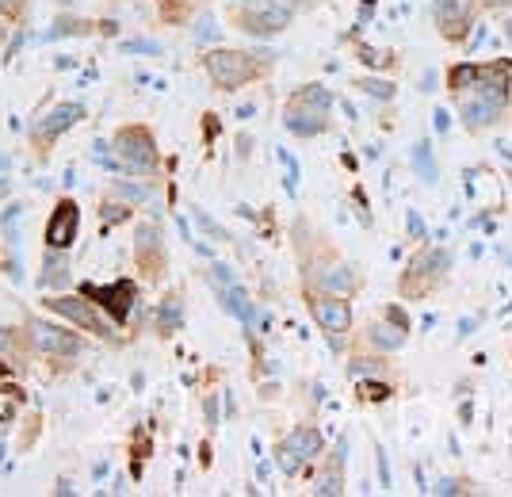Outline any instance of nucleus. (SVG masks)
<instances>
[{
	"label": "nucleus",
	"instance_id": "nucleus-1",
	"mask_svg": "<svg viewBox=\"0 0 512 497\" xmlns=\"http://www.w3.org/2000/svg\"><path fill=\"white\" fill-rule=\"evenodd\" d=\"M291 249L299 264V283L310 291H329V295H348L356 299L363 291V268L352 257H344L337 241L325 230H318L310 218L291 222Z\"/></svg>",
	"mask_w": 512,
	"mask_h": 497
},
{
	"label": "nucleus",
	"instance_id": "nucleus-2",
	"mask_svg": "<svg viewBox=\"0 0 512 497\" xmlns=\"http://www.w3.org/2000/svg\"><path fill=\"white\" fill-rule=\"evenodd\" d=\"M451 272H455V253L448 245L436 241H421L409 253L406 268L398 272V299L402 303H428L440 291H448Z\"/></svg>",
	"mask_w": 512,
	"mask_h": 497
},
{
	"label": "nucleus",
	"instance_id": "nucleus-3",
	"mask_svg": "<svg viewBox=\"0 0 512 497\" xmlns=\"http://www.w3.org/2000/svg\"><path fill=\"white\" fill-rule=\"evenodd\" d=\"M207 81L214 92H237L245 85H256L264 77H272L276 54L272 50H237V46H218L211 54L199 58Z\"/></svg>",
	"mask_w": 512,
	"mask_h": 497
},
{
	"label": "nucleus",
	"instance_id": "nucleus-4",
	"mask_svg": "<svg viewBox=\"0 0 512 497\" xmlns=\"http://www.w3.org/2000/svg\"><path fill=\"white\" fill-rule=\"evenodd\" d=\"M448 100L455 96H486L512 108V58H482V62H451L444 69Z\"/></svg>",
	"mask_w": 512,
	"mask_h": 497
},
{
	"label": "nucleus",
	"instance_id": "nucleus-5",
	"mask_svg": "<svg viewBox=\"0 0 512 497\" xmlns=\"http://www.w3.org/2000/svg\"><path fill=\"white\" fill-rule=\"evenodd\" d=\"M43 310L58 314L62 322H69L73 329H81L88 337H100V341H111V345H123L119 337V325L107 318L100 306L92 303L88 295H43Z\"/></svg>",
	"mask_w": 512,
	"mask_h": 497
},
{
	"label": "nucleus",
	"instance_id": "nucleus-6",
	"mask_svg": "<svg viewBox=\"0 0 512 497\" xmlns=\"http://www.w3.org/2000/svg\"><path fill=\"white\" fill-rule=\"evenodd\" d=\"M111 150H115V161L119 169L130 176H153L161 173V150H157V138H153L150 127L142 123H130V127H119L115 138H111Z\"/></svg>",
	"mask_w": 512,
	"mask_h": 497
},
{
	"label": "nucleus",
	"instance_id": "nucleus-7",
	"mask_svg": "<svg viewBox=\"0 0 512 497\" xmlns=\"http://www.w3.org/2000/svg\"><path fill=\"white\" fill-rule=\"evenodd\" d=\"M409 337H413V325H409V314L402 306H386L379 318H371V322L363 325L360 333L348 341L352 352H386V356H394V352H402L409 345Z\"/></svg>",
	"mask_w": 512,
	"mask_h": 497
},
{
	"label": "nucleus",
	"instance_id": "nucleus-8",
	"mask_svg": "<svg viewBox=\"0 0 512 497\" xmlns=\"http://www.w3.org/2000/svg\"><path fill=\"white\" fill-rule=\"evenodd\" d=\"M302 303H306L310 322L325 333V341L333 348H341V341L352 333V322H356L352 299H348V295H329V291H310V287H302Z\"/></svg>",
	"mask_w": 512,
	"mask_h": 497
},
{
	"label": "nucleus",
	"instance_id": "nucleus-9",
	"mask_svg": "<svg viewBox=\"0 0 512 497\" xmlns=\"http://www.w3.org/2000/svg\"><path fill=\"white\" fill-rule=\"evenodd\" d=\"M230 23L253 39H276L295 23V8L283 0H245L230 12Z\"/></svg>",
	"mask_w": 512,
	"mask_h": 497
},
{
	"label": "nucleus",
	"instance_id": "nucleus-10",
	"mask_svg": "<svg viewBox=\"0 0 512 497\" xmlns=\"http://www.w3.org/2000/svg\"><path fill=\"white\" fill-rule=\"evenodd\" d=\"M23 337H27L31 352H39V356H54V360H77V356L85 352V337H81V329L43 322V318H35V314L23 322Z\"/></svg>",
	"mask_w": 512,
	"mask_h": 497
},
{
	"label": "nucleus",
	"instance_id": "nucleus-11",
	"mask_svg": "<svg viewBox=\"0 0 512 497\" xmlns=\"http://www.w3.org/2000/svg\"><path fill=\"white\" fill-rule=\"evenodd\" d=\"M474 23H478L474 0H432V27L448 46H470Z\"/></svg>",
	"mask_w": 512,
	"mask_h": 497
},
{
	"label": "nucleus",
	"instance_id": "nucleus-12",
	"mask_svg": "<svg viewBox=\"0 0 512 497\" xmlns=\"http://www.w3.org/2000/svg\"><path fill=\"white\" fill-rule=\"evenodd\" d=\"M455 115H459V127L467 130L470 138H486L497 127H505L509 119V104H497V100H486V96H455Z\"/></svg>",
	"mask_w": 512,
	"mask_h": 497
},
{
	"label": "nucleus",
	"instance_id": "nucleus-13",
	"mask_svg": "<svg viewBox=\"0 0 512 497\" xmlns=\"http://www.w3.org/2000/svg\"><path fill=\"white\" fill-rule=\"evenodd\" d=\"M81 295H88L92 303L104 310L111 322L119 325H127V318L134 314V303H138V283L134 280H115V283H107V287H96V283H81L77 287Z\"/></svg>",
	"mask_w": 512,
	"mask_h": 497
},
{
	"label": "nucleus",
	"instance_id": "nucleus-14",
	"mask_svg": "<svg viewBox=\"0 0 512 497\" xmlns=\"http://www.w3.org/2000/svg\"><path fill=\"white\" fill-rule=\"evenodd\" d=\"M81 234V207H77V199H58L54 203V211L46 218L43 226V245L46 249H58V253H69L73 249V241Z\"/></svg>",
	"mask_w": 512,
	"mask_h": 497
},
{
	"label": "nucleus",
	"instance_id": "nucleus-15",
	"mask_svg": "<svg viewBox=\"0 0 512 497\" xmlns=\"http://www.w3.org/2000/svg\"><path fill=\"white\" fill-rule=\"evenodd\" d=\"M85 115H88L85 104H73V100L58 104V108L50 111V115H43V119H39V123L31 127V146H35V150H39L46 157V150H50V146H54V142L62 138L65 130L77 127V123H81Z\"/></svg>",
	"mask_w": 512,
	"mask_h": 497
},
{
	"label": "nucleus",
	"instance_id": "nucleus-16",
	"mask_svg": "<svg viewBox=\"0 0 512 497\" xmlns=\"http://www.w3.org/2000/svg\"><path fill=\"white\" fill-rule=\"evenodd\" d=\"M348 455H352V440H348V436H341V440L333 444V452L321 455V463L314 467V494L337 497L348 490V482H344V463H348Z\"/></svg>",
	"mask_w": 512,
	"mask_h": 497
},
{
	"label": "nucleus",
	"instance_id": "nucleus-17",
	"mask_svg": "<svg viewBox=\"0 0 512 497\" xmlns=\"http://www.w3.org/2000/svg\"><path fill=\"white\" fill-rule=\"evenodd\" d=\"M134 264H138L146 276H161V272H165V264H169V253H165L161 230L150 226V222L134 230Z\"/></svg>",
	"mask_w": 512,
	"mask_h": 497
},
{
	"label": "nucleus",
	"instance_id": "nucleus-18",
	"mask_svg": "<svg viewBox=\"0 0 512 497\" xmlns=\"http://www.w3.org/2000/svg\"><path fill=\"white\" fill-rule=\"evenodd\" d=\"M283 130L295 134V138H321V134L333 130V119H329L325 111L302 108V104H291V100H287V108H283Z\"/></svg>",
	"mask_w": 512,
	"mask_h": 497
},
{
	"label": "nucleus",
	"instance_id": "nucleus-19",
	"mask_svg": "<svg viewBox=\"0 0 512 497\" xmlns=\"http://www.w3.org/2000/svg\"><path fill=\"white\" fill-rule=\"evenodd\" d=\"M344 375L356 383V379H394L402 383V375L394 368V360L386 352H352L348 364H344Z\"/></svg>",
	"mask_w": 512,
	"mask_h": 497
},
{
	"label": "nucleus",
	"instance_id": "nucleus-20",
	"mask_svg": "<svg viewBox=\"0 0 512 497\" xmlns=\"http://www.w3.org/2000/svg\"><path fill=\"white\" fill-rule=\"evenodd\" d=\"M283 444L299 455L302 463L310 467V475H314V467H318L321 455H325V436H321L318 425H295L291 433L283 436Z\"/></svg>",
	"mask_w": 512,
	"mask_h": 497
},
{
	"label": "nucleus",
	"instance_id": "nucleus-21",
	"mask_svg": "<svg viewBox=\"0 0 512 497\" xmlns=\"http://www.w3.org/2000/svg\"><path fill=\"white\" fill-rule=\"evenodd\" d=\"M398 390H402V383H394V379H356V402L360 406H386Z\"/></svg>",
	"mask_w": 512,
	"mask_h": 497
},
{
	"label": "nucleus",
	"instance_id": "nucleus-22",
	"mask_svg": "<svg viewBox=\"0 0 512 497\" xmlns=\"http://www.w3.org/2000/svg\"><path fill=\"white\" fill-rule=\"evenodd\" d=\"M291 104H302V108H314V111H329L337 108V96H333V88H325L321 81H310V85H299L291 92Z\"/></svg>",
	"mask_w": 512,
	"mask_h": 497
},
{
	"label": "nucleus",
	"instance_id": "nucleus-23",
	"mask_svg": "<svg viewBox=\"0 0 512 497\" xmlns=\"http://www.w3.org/2000/svg\"><path fill=\"white\" fill-rule=\"evenodd\" d=\"M180 325H184V299H180V291H169L157 306V333L172 337Z\"/></svg>",
	"mask_w": 512,
	"mask_h": 497
},
{
	"label": "nucleus",
	"instance_id": "nucleus-24",
	"mask_svg": "<svg viewBox=\"0 0 512 497\" xmlns=\"http://www.w3.org/2000/svg\"><path fill=\"white\" fill-rule=\"evenodd\" d=\"M69 253H58V249H46L43 257V276H39V287H65L69 283Z\"/></svg>",
	"mask_w": 512,
	"mask_h": 497
},
{
	"label": "nucleus",
	"instance_id": "nucleus-25",
	"mask_svg": "<svg viewBox=\"0 0 512 497\" xmlns=\"http://www.w3.org/2000/svg\"><path fill=\"white\" fill-rule=\"evenodd\" d=\"M482 486L474 482V478H463V475H440L432 482V494L436 497H467V494H478Z\"/></svg>",
	"mask_w": 512,
	"mask_h": 497
},
{
	"label": "nucleus",
	"instance_id": "nucleus-26",
	"mask_svg": "<svg viewBox=\"0 0 512 497\" xmlns=\"http://www.w3.org/2000/svg\"><path fill=\"white\" fill-rule=\"evenodd\" d=\"M272 459H276V467H279V475H287V478H299V475H310V467L302 463L299 455L291 452L283 440L276 444V452H272Z\"/></svg>",
	"mask_w": 512,
	"mask_h": 497
},
{
	"label": "nucleus",
	"instance_id": "nucleus-27",
	"mask_svg": "<svg viewBox=\"0 0 512 497\" xmlns=\"http://www.w3.org/2000/svg\"><path fill=\"white\" fill-rule=\"evenodd\" d=\"M356 88L367 92V96H375V100H383V104H390L398 96V85L386 81V77H356Z\"/></svg>",
	"mask_w": 512,
	"mask_h": 497
},
{
	"label": "nucleus",
	"instance_id": "nucleus-28",
	"mask_svg": "<svg viewBox=\"0 0 512 497\" xmlns=\"http://www.w3.org/2000/svg\"><path fill=\"white\" fill-rule=\"evenodd\" d=\"M92 31V23L85 20H58L50 31H43V43H54V39H62V35H88Z\"/></svg>",
	"mask_w": 512,
	"mask_h": 497
},
{
	"label": "nucleus",
	"instance_id": "nucleus-29",
	"mask_svg": "<svg viewBox=\"0 0 512 497\" xmlns=\"http://www.w3.org/2000/svg\"><path fill=\"white\" fill-rule=\"evenodd\" d=\"M413 165H417V173L425 176V184H436V169H432V150H428V138H421L417 146H413Z\"/></svg>",
	"mask_w": 512,
	"mask_h": 497
},
{
	"label": "nucleus",
	"instance_id": "nucleus-30",
	"mask_svg": "<svg viewBox=\"0 0 512 497\" xmlns=\"http://www.w3.org/2000/svg\"><path fill=\"white\" fill-rule=\"evenodd\" d=\"M111 195H119L123 203H146L150 199V184H127V180H115Z\"/></svg>",
	"mask_w": 512,
	"mask_h": 497
},
{
	"label": "nucleus",
	"instance_id": "nucleus-31",
	"mask_svg": "<svg viewBox=\"0 0 512 497\" xmlns=\"http://www.w3.org/2000/svg\"><path fill=\"white\" fill-rule=\"evenodd\" d=\"M100 218H104V226H119V222L134 218V203H100Z\"/></svg>",
	"mask_w": 512,
	"mask_h": 497
},
{
	"label": "nucleus",
	"instance_id": "nucleus-32",
	"mask_svg": "<svg viewBox=\"0 0 512 497\" xmlns=\"http://www.w3.org/2000/svg\"><path fill=\"white\" fill-rule=\"evenodd\" d=\"M16 348H31L27 345V337H23L20 329H0V352H16Z\"/></svg>",
	"mask_w": 512,
	"mask_h": 497
},
{
	"label": "nucleus",
	"instance_id": "nucleus-33",
	"mask_svg": "<svg viewBox=\"0 0 512 497\" xmlns=\"http://www.w3.org/2000/svg\"><path fill=\"white\" fill-rule=\"evenodd\" d=\"M279 161H283V169H287V180H283V184H287V195H295L299 192V165H295V157L287 150L279 153Z\"/></svg>",
	"mask_w": 512,
	"mask_h": 497
},
{
	"label": "nucleus",
	"instance_id": "nucleus-34",
	"mask_svg": "<svg viewBox=\"0 0 512 497\" xmlns=\"http://www.w3.org/2000/svg\"><path fill=\"white\" fill-rule=\"evenodd\" d=\"M123 50H127V54H161V46L150 43V39H127Z\"/></svg>",
	"mask_w": 512,
	"mask_h": 497
},
{
	"label": "nucleus",
	"instance_id": "nucleus-35",
	"mask_svg": "<svg viewBox=\"0 0 512 497\" xmlns=\"http://www.w3.org/2000/svg\"><path fill=\"white\" fill-rule=\"evenodd\" d=\"M207 39H218V27H214L211 16L199 20V31H195V43H207Z\"/></svg>",
	"mask_w": 512,
	"mask_h": 497
},
{
	"label": "nucleus",
	"instance_id": "nucleus-36",
	"mask_svg": "<svg viewBox=\"0 0 512 497\" xmlns=\"http://www.w3.org/2000/svg\"><path fill=\"white\" fill-rule=\"evenodd\" d=\"M20 215H23L20 203H8V207H4V234H12V226L20 222Z\"/></svg>",
	"mask_w": 512,
	"mask_h": 497
},
{
	"label": "nucleus",
	"instance_id": "nucleus-37",
	"mask_svg": "<svg viewBox=\"0 0 512 497\" xmlns=\"http://www.w3.org/2000/svg\"><path fill=\"white\" fill-rule=\"evenodd\" d=\"M375 463H379V475H383V490H390V467H386V452L375 448Z\"/></svg>",
	"mask_w": 512,
	"mask_h": 497
},
{
	"label": "nucleus",
	"instance_id": "nucleus-38",
	"mask_svg": "<svg viewBox=\"0 0 512 497\" xmlns=\"http://www.w3.org/2000/svg\"><path fill=\"white\" fill-rule=\"evenodd\" d=\"M406 230H413V238H421V234H425V226H421V218H417V211H409Z\"/></svg>",
	"mask_w": 512,
	"mask_h": 497
},
{
	"label": "nucleus",
	"instance_id": "nucleus-39",
	"mask_svg": "<svg viewBox=\"0 0 512 497\" xmlns=\"http://www.w3.org/2000/svg\"><path fill=\"white\" fill-rule=\"evenodd\" d=\"M283 4H291L295 12H306V8H318V0H283Z\"/></svg>",
	"mask_w": 512,
	"mask_h": 497
},
{
	"label": "nucleus",
	"instance_id": "nucleus-40",
	"mask_svg": "<svg viewBox=\"0 0 512 497\" xmlns=\"http://www.w3.org/2000/svg\"><path fill=\"white\" fill-rule=\"evenodd\" d=\"M207 421H211V425L218 421V410H214V398H207Z\"/></svg>",
	"mask_w": 512,
	"mask_h": 497
},
{
	"label": "nucleus",
	"instance_id": "nucleus-41",
	"mask_svg": "<svg viewBox=\"0 0 512 497\" xmlns=\"http://www.w3.org/2000/svg\"><path fill=\"white\" fill-rule=\"evenodd\" d=\"M8 375H12V364H8L4 356H0V379H8Z\"/></svg>",
	"mask_w": 512,
	"mask_h": 497
},
{
	"label": "nucleus",
	"instance_id": "nucleus-42",
	"mask_svg": "<svg viewBox=\"0 0 512 497\" xmlns=\"http://www.w3.org/2000/svg\"><path fill=\"white\" fill-rule=\"evenodd\" d=\"M8 35V16H0V39Z\"/></svg>",
	"mask_w": 512,
	"mask_h": 497
},
{
	"label": "nucleus",
	"instance_id": "nucleus-43",
	"mask_svg": "<svg viewBox=\"0 0 512 497\" xmlns=\"http://www.w3.org/2000/svg\"><path fill=\"white\" fill-rule=\"evenodd\" d=\"M505 39H509V43H512V16H509V20H505Z\"/></svg>",
	"mask_w": 512,
	"mask_h": 497
},
{
	"label": "nucleus",
	"instance_id": "nucleus-44",
	"mask_svg": "<svg viewBox=\"0 0 512 497\" xmlns=\"http://www.w3.org/2000/svg\"><path fill=\"white\" fill-rule=\"evenodd\" d=\"M505 176H509V188H512V169H509V173H505Z\"/></svg>",
	"mask_w": 512,
	"mask_h": 497
}]
</instances>
